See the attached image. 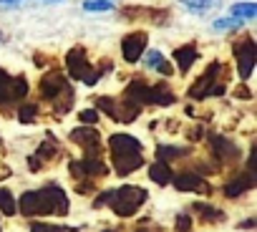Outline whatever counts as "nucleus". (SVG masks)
I'll list each match as a JSON object with an SVG mask.
<instances>
[{"instance_id": "nucleus-10", "label": "nucleus", "mask_w": 257, "mask_h": 232, "mask_svg": "<svg viewBox=\"0 0 257 232\" xmlns=\"http://www.w3.org/2000/svg\"><path fill=\"white\" fill-rule=\"evenodd\" d=\"M144 48H147V33H144V31L128 33V36L123 38V43H121V53H123V58H126L128 63H137V61L142 58Z\"/></svg>"}, {"instance_id": "nucleus-14", "label": "nucleus", "mask_w": 257, "mask_h": 232, "mask_svg": "<svg viewBox=\"0 0 257 232\" xmlns=\"http://www.w3.org/2000/svg\"><path fill=\"white\" fill-rule=\"evenodd\" d=\"M56 152H58V142H56V139H53V137L48 134V137H46V142L41 144V149H38V154H33V157L28 159V162H31V169H33V172H38V169L43 167V159H48V157H53Z\"/></svg>"}, {"instance_id": "nucleus-18", "label": "nucleus", "mask_w": 257, "mask_h": 232, "mask_svg": "<svg viewBox=\"0 0 257 232\" xmlns=\"http://www.w3.org/2000/svg\"><path fill=\"white\" fill-rule=\"evenodd\" d=\"M147 66H149L152 71L164 73V76H172V73H174V68L167 63V58H164L159 51H149V53H147Z\"/></svg>"}, {"instance_id": "nucleus-31", "label": "nucleus", "mask_w": 257, "mask_h": 232, "mask_svg": "<svg viewBox=\"0 0 257 232\" xmlns=\"http://www.w3.org/2000/svg\"><path fill=\"white\" fill-rule=\"evenodd\" d=\"M199 137H202V129H199V127L189 132V139H199Z\"/></svg>"}, {"instance_id": "nucleus-19", "label": "nucleus", "mask_w": 257, "mask_h": 232, "mask_svg": "<svg viewBox=\"0 0 257 232\" xmlns=\"http://www.w3.org/2000/svg\"><path fill=\"white\" fill-rule=\"evenodd\" d=\"M149 177H152L157 184H169L174 174H172V169H169L167 162H157V164L149 167Z\"/></svg>"}, {"instance_id": "nucleus-11", "label": "nucleus", "mask_w": 257, "mask_h": 232, "mask_svg": "<svg viewBox=\"0 0 257 232\" xmlns=\"http://www.w3.org/2000/svg\"><path fill=\"white\" fill-rule=\"evenodd\" d=\"M209 147H212V154L217 157V162H234L239 157V147L234 142H229L227 137H222V134H212Z\"/></svg>"}, {"instance_id": "nucleus-23", "label": "nucleus", "mask_w": 257, "mask_h": 232, "mask_svg": "<svg viewBox=\"0 0 257 232\" xmlns=\"http://www.w3.org/2000/svg\"><path fill=\"white\" fill-rule=\"evenodd\" d=\"M36 113H38V106L36 103H21L18 108V122L21 124H31L36 119Z\"/></svg>"}, {"instance_id": "nucleus-32", "label": "nucleus", "mask_w": 257, "mask_h": 232, "mask_svg": "<svg viewBox=\"0 0 257 232\" xmlns=\"http://www.w3.org/2000/svg\"><path fill=\"white\" fill-rule=\"evenodd\" d=\"M106 232H111V229H106Z\"/></svg>"}, {"instance_id": "nucleus-6", "label": "nucleus", "mask_w": 257, "mask_h": 232, "mask_svg": "<svg viewBox=\"0 0 257 232\" xmlns=\"http://www.w3.org/2000/svg\"><path fill=\"white\" fill-rule=\"evenodd\" d=\"M66 66H68L71 78L83 81L86 86L98 83V78H101V73H103V71H98V68H93V66L88 63V58H86V51H83V48H71V51H68V56H66Z\"/></svg>"}, {"instance_id": "nucleus-30", "label": "nucleus", "mask_w": 257, "mask_h": 232, "mask_svg": "<svg viewBox=\"0 0 257 232\" xmlns=\"http://www.w3.org/2000/svg\"><path fill=\"white\" fill-rule=\"evenodd\" d=\"M177 224H179V232H189V217L187 214H179L177 217Z\"/></svg>"}, {"instance_id": "nucleus-27", "label": "nucleus", "mask_w": 257, "mask_h": 232, "mask_svg": "<svg viewBox=\"0 0 257 232\" xmlns=\"http://www.w3.org/2000/svg\"><path fill=\"white\" fill-rule=\"evenodd\" d=\"M78 119H81L83 124H96V122H98V108H86V111H81Z\"/></svg>"}, {"instance_id": "nucleus-22", "label": "nucleus", "mask_w": 257, "mask_h": 232, "mask_svg": "<svg viewBox=\"0 0 257 232\" xmlns=\"http://www.w3.org/2000/svg\"><path fill=\"white\" fill-rule=\"evenodd\" d=\"M0 212L3 214H16V199L11 194V189H0Z\"/></svg>"}, {"instance_id": "nucleus-28", "label": "nucleus", "mask_w": 257, "mask_h": 232, "mask_svg": "<svg viewBox=\"0 0 257 232\" xmlns=\"http://www.w3.org/2000/svg\"><path fill=\"white\" fill-rule=\"evenodd\" d=\"M194 212H199L202 217H209V219L222 217V212H217V209H212V207H207V204H194Z\"/></svg>"}, {"instance_id": "nucleus-24", "label": "nucleus", "mask_w": 257, "mask_h": 232, "mask_svg": "<svg viewBox=\"0 0 257 232\" xmlns=\"http://www.w3.org/2000/svg\"><path fill=\"white\" fill-rule=\"evenodd\" d=\"M157 154H159V162H164L167 157H184L189 154V149H179V147H157Z\"/></svg>"}, {"instance_id": "nucleus-1", "label": "nucleus", "mask_w": 257, "mask_h": 232, "mask_svg": "<svg viewBox=\"0 0 257 232\" xmlns=\"http://www.w3.org/2000/svg\"><path fill=\"white\" fill-rule=\"evenodd\" d=\"M21 212L23 214H66L68 212V197L61 187L46 184L36 192H26L21 197Z\"/></svg>"}, {"instance_id": "nucleus-4", "label": "nucleus", "mask_w": 257, "mask_h": 232, "mask_svg": "<svg viewBox=\"0 0 257 232\" xmlns=\"http://www.w3.org/2000/svg\"><path fill=\"white\" fill-rule=\"evenodd\" d=\"M224 83H227V68H224L219 61H214V63H209V68L194 81V86L189 88V96H192V98L222 96L224 88H227Z\"/></svg>"}, {"instance_id": "nucleus-3", "label": "nucleus", "mask_w": 257, "mask_h": 232, "mask_svg": "<svg viewBox=\"0 0 257 232\" xmlns=\"http://www.w3.org/2000/svg\"><path fill=\"white\" fill-rule=\"evenodd\" d=\"M38 88H41V96L53 103V111L56 113H66L71 108V103H73V88H71V83L66 81L63 73H58V71L46 73L41 78V86Z\"/></svg>"}, {"instance_id": "nucleus-8", "label": "nucleus", "mask_w": 257, "mask_h": 232, "mask_svg": "<svg viewBox=\"0 0 257 232\" xmlns=\"http://www.w3.org/2000/svg\"><path fill=\"white\" fill-rule=\"evenodd\" d=\"M234 58H237V71H239V78L247 81L252 76V68H254V61H257V43L252 38H244L242 43H234Z\"/></svg>"}, {"instance_id": "nucleus-13", "label": "nucleus", "mask_w": 257, "mask_h": 232, "mask_svg": "<svg viewBox=\"0 0 257 232\" xmlns=\"http://www.w3.org/2000/svg\"><path fill=\"white\" fill-rule=\"evenodd\" d=\"M174 179V187L182 189V192H209L207 182L197 174H179V177H172Z\"/></svg>"}, {"instance_id": "nucleus-16", "label": "nucleus", "mask_w": 257, "mask_h": 232, "mask_svg": "<svg viewBox=\"0 0 257 232\" xmlns=\"http://www.w3.org/2000/svg\"><path fill=\"white\" fill-rule=\"evenodd\" d=\"M197 56H199V53H197V46H192V43L174 51V61L179 63V71H182V73H187V71L192 68V63L197 61Z\"/></svg>"}, {"instance_id": "nucleus-12", "label": "nucleus", "mask_w": 257, "mask_h": 232, "mask_svg": "<svg viewBox=\"0 0 257 232\" xmlns=\"http://www.w3.org/2000/svg\"><path fill=\"white\" fill-rule=\"evenodd\" d=\"M68 137H71V142L78 144L83 152H98V149H101V134H98L93 127H78V129H73Z\"/></svg>"}, {"instance_id": "nucleus-7", "label": "nucleus", "mask_w": 257, "mask_h": 232, "mask_svg": "<svg viewBox=\"0 0 257 232\" xmlns=\"http://www.w3.org/2000/svg\"><path fill=\"white\" fill-rule=\"evenodd\" d=\"M28 81L26 76H11L0 68V103H13L18 98H26Z\"/></svg>"}, {"instance_id": "nucleus-15", "label": "nucleus", "mask_w": 257, "mask_h": 232, "mask_svg": "<svg viewBox=\"0 0 257 232\" xmlns=\"http://www.w3.org/2000/svg\"><path fill=\"white\" fill-rule=\"evenodd\" d=\"M177 98L172 93V88L167 83H157V86H149V103H157V106H172Z\"/></svg>"}, {"instance_id": "nucleus-17", "label": "nucleus", "mask_w": 257, "mask_h": 232, "mask_svg": "<svg viewBox=\"0 0 257 232\" xmlns=\"http://www.w3.org/2000/svg\"><path fill=\"white\" fill-rule=\"evenodd\" d=\"M252 182H254V177H252V174H239L237 179H229V182H227L224 194H227V197H237V194H242L244 189H249V187H252Z\"/></svg>"}, {"instance_id": "nucleus-9", "label": "nucleus", "mask_w": 257, "mask_h": 232, "mask_svg": "<svg viewBox=\"0 0 257 232\" xmlns=\"http://www.w3.org/2000/svg\"><path fill=\"white\" fill-rule=\"evenodd\" d=\"M71 174L73 177H86V174L101 177V174H106V164L98 152H86V157L81 162H71Z\"/></svg>"}, {"instance_id": "nucleus-5", "label": "nucleus", "mask_w": 257, "mask_h": 232, "mask_svg": "<svg viewBox=\"0 0 257 232\" xmlns=\"http://www.w3.org/2000/svg\"><path fill=\"white\" fill-rule=\"evenodd\" d=\"M108 199H111V209H113L118 217H132V214L147 202V189L123 184V187L108 192Z\"/></svg>"}, {"instance_id": "nucleus-29", "label": "nucleus", "mask_w": 257, "mask_h": 232, "mask_svg": "<svg viewBox=\"0 0 257 232\" xmlns=\"http://www.w3.org/2000/svg\"><path fill=\"white\" fill-rule=\"evenodd\" d=\"M31 232H66L63 227H56V224H43V222H36L31 224Z\"/></svg>"}, {"instance_id": "nucleus-20", "label": "nucleus", "mask_w": 257, "mask_h": 232, "mask_svg": "<svg viewBox=\"0 0 257 232\" xmlns=\"http://www.w3.org/2000/svg\"><path fill=\"white\" fill-rule=\"evenodd\" d=\"M257 16V6L254 3H234L232 6V18H237V21H252Z\"/></svg>"}, {"instance_id": "nucleus-33", "label": "nucleus", "mask_w": 257, "mask_h": 232, "mask_svg": "<svg viewBox=\"0 0 257 232\" xmlns=\"http://www.w3.org/2000/svg\"><path fill=\"white\" fill-rule=\"evenodd\" d=\"M18 3H21V0H18Z\"/></svg>"}, {"instance_id": "nucleus-2", "label": "nucleus", "mask_w": 257, "mask_h": 232, "mask_svg": "<svg viewBox=\"0 0 257 232\" xmlns=\"http://www.w3.org/2000/svg\"><path fill=\"white\" fill-rule=\"evenodd\" d=\"M108 147H111V159L118 177L132 174L144 164V147L132 134H113L108 139Z\"/></svg>"}, {"instance_id": "nucleus-21", "label": "nucleus", "mask_w": 257, "mask_h": 232, "mask_svg": "<svg viewBox=\"0 0 257 232\" xmlns=\"http://www.w3.org/2000/svg\"><path fill=\"white\" fill-rule=\"evenodd\" d=\"M179 3L187 8V11H194V13H204L209 8H217L219 0H179Z\"/></svg>"}, {"instance_id": "nucleus-25", "label": "nucleus", "mask_w": 257, "mask_h": 232, "mask_svg": "<svg viewBox=\"0 0 257 232\" xmlns=\"http://www.w3.org/2000/svg\"><path fill=\"white\" fill-rule=\"evenodd\" d=\"M83 8H86V11H98V13H106V11H113V3H111V0H86Z\"/></svg>"}, {"instance_id": "nucleus-26", "label": "nucleus", "mask_w": 257, "mask_h": 232, "mask_svg": "<svg viewBox=\"0 0 257 232\" xmlns=\"http://www.w3.org/2000/svg\"><path fill=\"white\" fill-rule=\"evenodd\" d=\"M239 26H242V21H237V18H219L214 23V31H229V28H239Z\"/></svg>"}]
</instances>
